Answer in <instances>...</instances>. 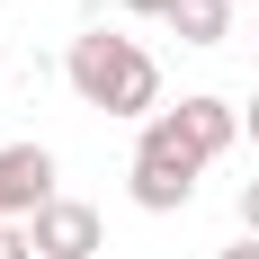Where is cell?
Wrapping results in <instances>:
<instances>
[{"label":"cell","instance_id":"obj_3","mask_svg":"<svg viewBox=\"0 0 259 259\" xmlns=\"http://www.w3.org/2000/svg\"><path fill=\"white\" fill-rule=\"evenodd\" d=\"M54 206V152L45 143H0V224H36Z\"/></svg>","mask_w":259,"mask_h":259},{"label":"cell","instance_id":"obj_5","mask_svg":"<svg viewBox=\"0 0 259 259\" xmlns=\"http://www.w3.org/2000/svg\"><path fill=\"white\" fill-rule=\"evenodd\" d=\"M27 241H36V259H90V250H99V206L54 197V206L27 224Z\"/></svg>","mask_w":259,"mask_h":259},{"label":"cell","instance_id":"obj_2","mask_svg":"<svg viewBox=\"0 0 259 259\" xmlns=\"http://www.w3.org/2000/svg\"><path fill=\"white\" fill-rule=\"evenodd\" d=\"M197 170H206V161L170 134V116H152L143 143H134V206L143 214H179L188 197H197Z\"/></svg>","mask_w":259,"mask_h":259},{"label":"cell","instance_id":"obj_9","mask_svg":"<svg viewBox=\"0 0 259 259\" xmlns=\"http://www.w3.org/2000/svg\"><path fill=\"white\" fill-rule=\"evenodd\" d=\"M134 18H170V9H179V0H125Z\"/></svg>","mask_w":259,"mask_h":259},{"label":"cell","instance_id":"obj_4","mask_svg":"<svg viewBox=\"0 0 259 259\" xmlns=\"http://www.w3.org/2000/svg\"><path fill=\"white\" fill-rule=\"evenodd\" d=\"M161 116H170V134H179L197 161H224L241 143V107L233 99H179V107H161Z\"/></svg>","mask_w":259,"mask_h":259},{"label":"cell","instance_id":"obj_7","mask_svg":"<svg viewBox=\"0 0 259 259\" xmlns=\"http://www.w3.org/2000/svg\"><path fill=\"white\" fill-rule=\"evenodd\" d=\"M0 259H36V241H27V224H0Z\"/></svg>","mask_w":259,"mask_h":259},{"label":"cell","instance_id":"obj_10","mask_svg":"<svg viewBox=\"0 0 259 259\" xmlns=\"http://www.w3.org/2000/svg\"><path fill=\"white\" fill-rule=\"evenodd\" d=\"M214 259H259V241H250V233H241V241H233V250H214Z\"/></svg>","mask_w":259,"mask_h":259},{"label":"cell","instance_id":"obj_14","mask_svg":"<svg viewBox=\"0 0 259 259\" xmlns=\"http://www.w3.org/2000/svg\"><path fill=\"white\" fill-rule=\"evenodd\" d=\"M0 72H9V63H0Z\"/></svg>","mask_w":259,"mask_h":259},{"label":"cell","instance_id":"obj_6","mask_svg":"<svg viewBox=\"0 0 259 259\" xmlns=\"http://www.w3.org/2000/svg\"><path fill=\"white\" fill-rule=\"evenodd\" d=\"M170 27H179V45H224L233 36V0H179Z\"/></svg>","mask_w":259,"mask_h":259},{"label":"cell","instance_id":"obj_13","mask_svg":"<svg viewBox=\"0 0 259 259\" xmlns=\"http://www.w3.org/2000/svg\"><path fill=\"white\" fill-rule=\"evenodd\" d=\"M250 45H259V18H250Z\"/></svg>","mask_w":259,"mask_h":259},{"label":"cell","instance_id":"obj_8","mask_svg":"<svg viewBox=\"0 0 259 259\" xmlns=\"http://www.w3.org/2000/svg\"><path fill=\"white\" fill-rule=\"evenodd\" d=\"M241 233L259 241V179H241Z\"/></svg>","mask_w":259,"mask_h":259},{"label":"cell","instance_id":"obj_11","mask_svg":"<svg viewBox=\"0 0 259 259\" xmlns=\"http://www.w3.org/2000/svg\"><path fill=\"white\" fill-rule=\"evenodd\" d=\"M250 143H259V99H250Z\"/></svg>","mask_w":259,"mask_h":259},{"label":"cell","instance_id":"obj_12","mask_svg":"<svg viewBox=\"0 0 259 259\" xmlns=\"http://www.w3.org/2000/svg\"><path fill=\"white\" fill-rule=\"evenodd\" d=\"M233 9H250V18H259V0H233Z\"/></svg>","mask_w":259,"mask_h":259},{"label":"cell","instance_id":"obj_1","mask_svg":"<svg viewBox=\"0 0 259 259\" xmlns=\"http://www.w3.org/2000/svg\"><path fill=\"white\" fill-rule=\"evenodd\" d=\"M63 80L80 90V107H107V116H161V63L134 36H72L63 54Z\"/></svg>","mask_w":259,"mask_h":259}]
</instances>
